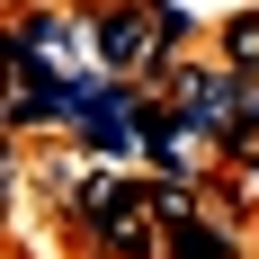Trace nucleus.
Here are the masks:
<instances>
[{
  "instance_id": "nucleus-1",
  "label": "nucleus",
  "mask_w": 259,
  "mask_h": 259,
  "mask_svg": "<svg viewBox=\"0 0 259 259\" xmlns=\"http://www.w3.org/2000/svg\"><path fill=\"white\" fill-rule=\"evenodd\" d=\"M90 36H99V72L116 80H161V63H170V45H188V18L179 9H161V0H107L99 18H90Z\"/></svg>"
},
{
  "instance_id": "nucleus-2",
  "label": "nucleus",
  "mask_w": 259,
  "mask_h": 259,
  "mask_svg": "<svg viewBox=\"0 0 259 259\" xmlns=\"http://www.w3.org/2000/svg\"><path fill=\"white\" fill-rule=\"evenodd\" d=\"M9 36H18V45H36V54L54 63V72H63V63H80V54H99V36H90V27H80L72 9H63V0H27Z\"/></svg>"
},
{
  "instance_id": "nucleus-3",
  "label": "nucleus",
  "mask_w": 259,
  "mask_h": 259,
  "mask_svg": "<svg viewBox=\"0 0 259 259\" xmlns=\"http://www.w3.org/2000/svg\"><path fill=\"white\" fill-rule=\"evenodd\" d=\"M161 259H241V241H233V224H224V214H197V224H170Z\"/></svg>"
},
{
  "instance_id": "nucleus-4",
  "label": "nucleus",
  "mask_w": 259,
  "mask_h": 259,
  "mask_svg": "<svg viewBox=\"0 0 259 259\" xmlns=\"http://www.w3.org/2000/svg\"><path fill=\"white\" fill-rule=\"evenodd\" d=\"M214 54H224L233 72H259V9H233V18L214 27Z\"/></svg>"
},
{
  "instance_id": "nucleus-5",
  "label": "nucleus",
  "mask_w": 259,
  "mask_h": 259,
  "mask_svg": "<svg viewBox=\"0 0 259 259\" xmlns=\"http://www.w3.org/2000/svg\"><path fill=\"white\" fill-rule=\"evenodd\" d=\"M233 152H259V72H241V134Z\"/></svg>"
}]
</instances>
